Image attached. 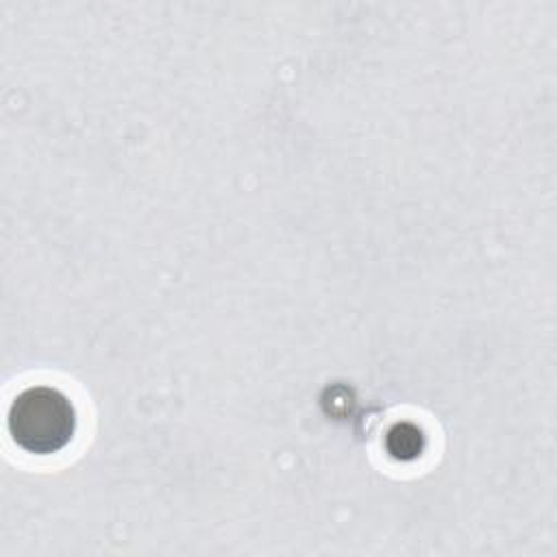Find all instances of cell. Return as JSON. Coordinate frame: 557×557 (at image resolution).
I'll return each mask as SVG.
<instances>
[{"label": "cell", "instance_id": "cell-1", "mask_svg": "<svg viewBox=\"0 0 557 557\" xmlns=\"http://www.w3.org/2000/svg\"><path fill=\"white\" fill-rule=\"evenodd\" d=\"M78 416L74 403L57 387L35 385L15 396L7 413L11 440L30 455H54L76 433Z\"/></svg>", "mask_w": 557, "mask_h": 557}, {"label": "cell", "instance_id": "cell-2", "mask_svg": "<svg viewBox=\"0 0 557 557\" xmlns=\"http://www.w3.org/2000/svg\"><path fill=\"white\" fill-rule=\"evenodd\" d=\"M424 446H426L424 433L411 422H398L385 435V448L398 461H411L420 457Z\"/></svg>", "mask_w": 557, "mask_h": 557}]
</instances>
